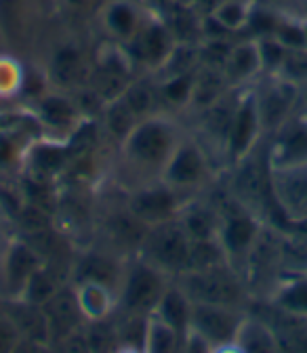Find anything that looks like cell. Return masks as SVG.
Returning <instances> with one entry per match:
<instances>
[{"instance_id":"1","label":"cell","mask_w":307,"mask_h":353,"mask_svg":"<svg viewBox=\"0 0 307 353\" xmlns=\"http://www.w3.org/2000/svg\"><path fill=\"white\" fill-rule=\"evenodd\" d=\"M186 135L181 122L175 120L170 112L141 118L118 143L120 166L124 168V190L128 192L150 181H160L168 158Z\"/></svg>"},{"instance_id":"2","label":"cell","mask_w":307,"mask_h":353,"mask_svg":"<svg viewBox=\"0 0 307 353\" xmlns=\"http://www.w3.org/2000/svg\"><path fill=\"white\" fill-rule=\"evenodd\" d=\"M172 280L175 278H170L166 272H162L143 256L139 254L128 256L124 276L116 294L118 299L116 312L133 314V316H152L164 290Z\"/></svg>"},{"instance_id":"3","label":"cell","mask_w":307,"mask_h":353,"mask_svg":"<svg viewBox=\"0 0 307 353\" xmlns=\"http://www.w3.org/2000/svg\"><path fill=\"white\" fill-rule=\"evenodd\" d=\"M212 174H215L212 160L202 139L194 135H186L177 145V150L168 158L160 181H164L172 190L186 194L188 198H194L200 196V192L210 185Z\"/></svg>"},{"instance_id":"4","label":"cell","mask_w":307,"mask_h":353,"mask_svg":"<svg viewBox=\"0 0 307 353\" xmlns=\"http://www.w3.org/2000/svg\"><path fill=\"white\" fill-rule=\"evenodd\" d=\"M190 246L192 240L177 216L148 228L137 254L166 272L170 278H177L188 268Z\"/></svg>"},{"instance_id":"5","label":"cell","mask_w":307,"mask_h":353,"mask_svg":"<svg viewBox=\"0 0 307 353\" xmlns=\"http://www.w3.org/2000/svg\"><path fill=\"white\" fill-rule=\"evenodd\" d=\"M28 114L42 135L61 141H68L86 120H91L84 116L72 93L59 91L53 86L30 101Z\"/></svg>"},{"instance_id":"6","label":"cell","mask_w":307,"mask_h":353,"mask_svg":"<svg viewBox=\"0 0 307 353\" xmlns=\"http://www.w3.org/2000/svg\"><path fill=\"white\" fill-rule=\"evenodd\" d=\"M175 280L184 286V290L192 296V301L242 307L244 282L240 272L232 263L217 265V268L200 270V272H184Z\"/></svg>"},{"instance_id":"7","label":"cell","mask_w":307,"mask_h":353,"mask_svg":"<svg viewBox=\"0 0 307 353\" xmlns=\"http://www.w3.org/2000/svg\"><path fill=\"white\" fill-rule=\"evenodd\" d=\"M270 194L293 225H307V158L270 164Z\"/></svg>"},{"instance_id":"8","label":"cell","mask_w":307,"mask_h":353,"mask_svg":"<svg viewBox=\"0 0 307 353\" xmlns=\"http://www.w3.org/2000/svg\"><path fill=\"white\" fill-rule=\"evenodd\" d=\"M221 210V225H219V242H221L230 263L238 270L240 263H246L248 254L252 252L255 244L263 234V221L257 212L244 208L232 198V206Z\"/></svg>"},{"instance_id":"9","label":"cell","mask_w":307,"mask_h":353,"mask_svg":"<svg viewBox=\"0 0 307 353\" xmlns=\"http://www.w3.org/2000/svg\"><path fill=\"white\" fill-rule=\"evenodd\" d=\"M126 206L133 212L143 225L152 228L164 221L177 219L190 200L186 194L172 190L164 181H150L143 185H137L124 194Z\"/></svg>"},{"instance_id":"10","label":"cell","mask_w":307,"mask_h":353,"mask_svg":"<svg viewBox=\"0 0 307 353\" xmlns=\"http://www.w3.org/2000/svg\"><path fill=\"white\" fill-rule=\"evenodd\" d=\"M263 132H266V128H263L257 93H255V88L246 86L238 95L234 118H232L228 139L224 145V158L228 160V164L232 166V164L244 160L246 156L255 154V148H257Z\"/></svg>"},{"instance_id":"11","label":"cell","mask_w":307,"mask_h":353,"mask_svg":"<svg viewBox=\"0 0 307 353\" xmlns=\"http://www.w3.org/2000/svg\"><path fill=\"white\" fill-rule=\"evenodd\" d=\"M175 44H177V40H175L162 15L150 11L139 32L128 42H124V47L130 59L135 61L137 70L158 74L166 63L170 51L175 49Z\"/></svg>"},{"instance_id":"12","label":"cell","mask_w":307,"mask_h":353,"mask_svg":"<svg viewBox=\"0 0 307 353\" xmlns=\"http://www.w3.org/2000/svg\"><path fill=\"white\" fill-rule=\"evenodd\" d=\"M47 261L30 238L13 236L0 268V301H15L26 288L32 274Z\"/></svg>"},{"instance_id":"13","label":"cell","mask_w":307,"mask_h":353,"mask_svg":"<svg viewBox=\"0 0 307 353\" xmlns=\"http://www.w3.org/2000/svg\"><path fill=\"white\" fill-rule=\"evenodd\" d=\"M244 318H246V312L242 307L194 301L190 328L206 336L212 343L215 351H226L234 347L238 328Z\"/></svg>"},{"instance_id":"14","label":"cell","mask_w":307,"mask_h":353,"mask_svg":"<svg viewBox=\"0 0 307 353\" xmlns=\"http://www.w3.org/2000/svg\"><path fill=\"white\" fill-rule=\"evenodd\" d=\"M126 261L128 256H122L112 248H84L72 261L70 284L97 282L118 294Z\"/></svg>"},{"instance_id":"15","label":"cell","mask_w":307,"mask_h":353,"mask_svg":"<svg viewBox=\"0 0 307 353\" xmlns=\"http://www.w3.org/2000/svg\"><path fill=\"white\" fill-rule=\"evenodd\" d=\"M93 61H89L84 49L76 42H61L49 55L45 65L49 84L59 91L74 93L80 86L89 82Z\"/></svg>"},{"instance_id":"16","label":"cell","mask_w":307,"mask_h":353,"mask_svg":"<svg viewBox=\"0 0 307 353\" xmlns=\"http://www.w3.org/2000/svg\"><path fill=\"white\" fill-rule=\"evenodd\" d=\"M268 84L263 88H255L257 103L266 130H278L284 122L290 120L295 101L301 95V86L280 78V76H266Z\"/></svg>"},{"instance_id":"17","label":"cell","mask_w":307,"mask_h":353,"mask_svg":"<svg viewBox=\"0 0 307 353\" xmlns=\"http://www.w3.org/2000/svg\"><path fill=\"white\" fill-rule=\"evenodd\" d=\"M42 314L47 318L51 343H63L66 339L78 334L86 324V318L80 312L74 286L70 282L68 286H61V290L49 303L42 305Z\"/></svg>"},{"instance_id":"18","label":"cell","mask_w":307,"mask_h":353,"mask_svg":"<svg viewBox=\"0 0 307 353\" xmlns=\"http://www.w3.org/2000/svg\"><path fill=\"white\" fill-rule=\"evenodd\" d=\"M232 168H234L232 183H230L232 198L244 208L259 214L263 194H266V188H270V174L268 172L261 174V168L252 160V154L232 164Z\"/></svg>"},{"instance_id":"19","label":"cell","mask_w":307,"mask_h":353,"mask_svg":"<svg viewBox=\"0 0 307 353\" xmlns=\"http://www.w3.org/2000/svg\"><path fill=\"white\" fill-rule=\"evenodd\" d=\"M150 11L135 0H110L101 11V26L116 42H128L143 26Z\"/></svg>"},{"instance_id":"20","label":"cell","mask_w":307,"mask_h":353,"mask_svg":"<svg viewBox=\"0 0 307 353\" xmlns=\"http://www.w3.org/2000/svg\"><path fill=\"white\" fill-rule=\"evenodd\" d=\"M270 303L282 314L307 320V272H288L272 288Z\"/></svg>"},{"instance_id":"21","label":"cell","mask_w":307,"mask_h":353,"mask_svg":"<svg viewBox=\"0 0 307 353\" xmlns=\"http://www.w3.org/2000/svg\"><path fill=\"white\" fill-rule=\"evenodd\" d=\"M224 72L232 86H248L263 76L257 38H246L232 44V51L224 63Z\"/></svg>"},{"instance_id":"22","label":"cell","mask_w":307,"mask_h":353,"mask_svg":"<svg viewBox=\"0 0 307 353\" xmlns=\"http://www.w3.org/2000/svg\"><path fill=\"white\" fill-rule=\"evenodd\" d=\"M179 221L190 240H215L219 236V225H221V210L217 204L194 196L186 202Z\"/></svg>"},{"instance_id":"23","label":"cell","mask_w":307,"mask_h":353,"mask_svg":"<svg viewBox=\"0 0 307 353\" xmlns=\"http://www.w3.org/2000/svg\"><path fill=\"white\" fill-rule=\"evenodd\" d=\"M122 101L130 108L139 120L148 118L158 112H166L160 99V88H158V78L156 74L143 72L137 74L130 84L126 86V91L122 93Z\"/></svg>"},{"instance_id":"24","label":"cell","mask_w":307,"mask_h":353,"mask_svg":"<svg viewBox=\"0 0 307 353\" xmlns=\"http://www.w3.org/2000/svg\"><path fill=\"white\" fill-rule=\"evenodd\" d=\"M192 309H194L192 296L184 290V286L177 280H172L164 290L154 316L166 322L168 326H172L177 332L186 334L192 324Z\"/></svg>"},{"instance_id":"25","label":"cell","mask_w":307,"mask_h":353,"mask_svg":"<svg viewBox=\"0 0 307 353\" xmlns=\"http://www.w3.org/2000/svg\"><path fill=\"white\" fill-rule=\"evenodd\" d=\"M72 286H74L80 312L84 314L86 322L106 320V318L114 316L116 307H118V299L112 288L97 284V282H78Z\"/></svg>"},{"instance_id":"26","label":"cell","mask_w":307,"mask_h":353,"mask_svg":"<svg viewBox=\"0 0 307 353\" xmlns=\"http://www.w3.org/2000/svg\"><path fill=\"white\" fill-rule=\"evenodd\" d=\"M280 349V336L276 330L266 322L246 314L242 320L232 351H246V353H274Z\"/></svg>"},{"instance_id":"27","label":"cell","mask_w":307,"mask_h":353,"mask_svg":"<svg viewBox=\"0 0 307 353\" xmlns=\"http://www.w3.org/2000/svg\"><path fill=\"white\" fill-rule=\"evenodd\" d=\"M232 84L221 68H212V65H200L196 72V84H194V95L190 110L200 112L215 101L221 99L226 93L232 91Z\"/></svg>"},{"instance_id":"28","label":"cell","mask_w":307,"mask_h":353,"mask_svg":"<svg viewBox=\"0 0 307 353\" xmlns=\"http://www.w3.org/2000/svg\"><path fill=\"white\" fill-rule=\"evenodd\" d=\"M160 15L166 21V26L170 28L177 42H200L202 40L204 17L190 3H175V0H168L166 9Z\"/></svg>"},{"instance_id":"29","label":"cell","mask_w":307,"mask_h":353,"mask_svg":"<svg viewBox=\"0 0 307 353\" xmlns=\"http://www.w3.org/2000/svg\"><path fill=\"white\" fill-rule=\"evenodd\" d=\"M196 72H184V74H170V76H156L160 99L166 112L170 110H190L194 84H196Z\"/></svg>"},{"instance_id":"30","label":"cell","mask_w":307,"mask_h":353,"mask_svg":"<svg viewBox=\"0 0 307 353\" xmlns=\"http://www.w3.org/2000/svg\"><path fill=\"white\" fill-rule=\"evenodd\" d=\"M61 280L57 276V272H53V268L49 263H45L42 268H38L32 278L28 280L26 288L21 290L19 299L15 301H21V303H28L32 307H42L45 303H49L59 290H61Z\"/></svg>"},{"instance_id":"31","label":"cell","mask_w":307,"mask_h":353,"mask_svg":"<svg viewBox=\"0 0 307 353\" xmlns=\"http://www.w3.org/2000/svg\"><path fill=\"white\" fill-rule=\"evenodd\" d=\"M181 343H184L181 332H177L154 314L148 318L146 347H143L146 353H177L181 351Z\"/></svg>"},{"instance_id":"32","label":"cell","mask_w":307,"mask_h":353,"mask_svg":"<svg viewBox=\"0 0 307 353\" xmlns=\"http://www.w3.org/2000/svg\"><path fill=\"white\" fill-rule=\"evenodd\" d=\"M99 120H101V124H103V128H106L108 135H110L112 139H118V143L128 135L130 128H133V126L139 122V118H137L133 112H130V108L122 101V97L110 101V103L103 108Z\"/></svg>"},{"instance_id":"33","label":"cell","mask_w":307,"mask_h":353,"mask_svg":"<svg viewBox=\"0 0 307 353\" xmlns=\"http://www.w3.org/2000/svg\"><path fill=\"white\" fill-rule=\"evenodd\" d=\"M226 263H230V259H228L221 242H219V238H215V240H192L186 272L210 270V268L226 265Z\"/></svg>"},{"instance_id":"34","label":"cell","mask_w":307,"mask_h":353,"mask_svg":"<svg viewBox=\"0 0 307 353\" xmlns=\"http://www.w3.org/2000/svg\"><path fill=\"white\" fill-rule=\"evenodd\" d=\"M32 0H0V32L7 38H21L28 26Z\"/></svg>"},{"instance_id":"35","label":"cell","mask_w":307,"mask_h":353,"mask_svg":"<svg viewBox=\"0 0 307 353\" xmlns=\"http://www.w3.org/2000/svg\"><path fill=\"white\" fill-rule=\"evenodd\" d=\"M202 65L200 59V42H177L170 51L166 63L156 76H170V74H184L198 70Z\"/></svg>"},{"instance_id":"36","label":"cell","mask_w":307,"mask_h":353,"mask_svg":"<svg viewBox=\"0 0 307 353\" xmlns=\"http://www.w3.org/2000/svg\"><path fill=\"white\" fill-rule=\"evenodd\" d=\"M250 9H252V0H224V3L212 11V17L228 32L238 34L246 30Z\"/></svg>"},{"instance_id":"37","label":"cell","mask_w":307,"mask_h":353,"mask_svg":"<svg viewBox=\"0 0 307 353\" xmlns=\"http://www.w3.org/2000/svg\"><path fill=\"white\" fill-rule=\"evenodd\" d=\"M23 78L26 68L17 59L0 55V99H11L19 95L23 88Z\"/></svg>"},{"instance_id":"38","label":"cell","mask_w":307,"mask_h":353,"mask_svg":"<svg viewBox=\"0 0 307 353\" xmlns=\"http://www.w3.org/2000/svg\"><path fill=\"white\" fill-rule=\"evenodd\" d=\"M259 44V57H261V70L263 76H278L288 49L284 47L282 42H278L274 36H263L257 38Z\"/></svg>"},{"instance_id":"39","label":"cell","mask_w":307,"mask_h":353,"mask_svg":"<svg viewBox=\"0 0 307 353\" xmlns=\"http://www.w3.org/2000/svg\"><path fill=\"white\" fill-rule=\"evenodd\" d=\"M280 15L282 13L270 9V7H263V5L252 3L250 17H248V23H246V32H250V38L274 36L276 26L280 21Z\"/></svg>"},{"instance_id":"40","label":"cell","mask_w":307,"mask_h":353,"mask_svg":"<svg viewBox=\"0 0 307 353\" xmlns=\"http://www.w3.org/2000/svg\"><path fill=\"white\" fill-rule=\"evenodd\" d=\"M274 38L282 42L288 51L293 49H305V30H303V17H290L280 15V21L276 26Z\"/></svg>"},{"instance_id":"41","label":"cell","mask_w":307,"mask_h":353,"mask_svg":"<svg viewBox=\"0 0 307 353\" xmlns=\"http://www.w3.org/2000/svg\"><path fill=\"white\" fill-rule=\"evenodd\" d=\"M278 76L297 84V86H303L307 82V49L288 51Z\"/></svg>"},{"instance_id":"42","label":"cell","mask_w":307,"mask_h":353,"mask_svg":"<svg viewBox=\"0 0 307 353\" xmlns=\"http://www.w3.org/2000/svg\"><path fill=\"white\" fill-rule=\"evenodd\" d=\"M21 339L23 336H21L15 320L7 314V309H0V353L17 351Z\"/></svg>"},{"instance_id":"43","label":"cell","mask_w":307,"mask_h":353,"mask_svg":"<svg viewBox=\"0 0 307 353\" xmlns=\"http://www.w3.org/2000/svg\"><path fill=\"white\" fill-rule=\"evenodd\" d=\"M13 236H15V219H13V212L3 202V198H0V268H3V259H5L7 246L13 240Z\"/></svg>"},{"instance_id":"44","label":"cell","mask_w":307,"mask_h":353,"mask_svg":"<svg viewBox=\"0 0 307 353\" xmlns=\"http://www.w3.org/2000/svg\"><path fill=\"white\" fill-rule=\"evenodd\" d=\"M181 351H184V353H210V351H215V347H212V343H210L206 336H202L198 330L188 328V332L184 334Z\"/></svg>"},{"instance_id":"45","label":"cell","mask_w":307,"mask_h":353,"mask_svg":"<svg viewBox=\"0 0 307 353\" xmlns=\"http://www.w3.org/2000/svg\"><path fill=\"white\" fill-rule=\"evenodd\" d=\"M224 3V0H192V7L202 15V17H206V15H212V11L219 7V5H221Z\"/></svg>"},{"instance_id":"46","label":"cell","mask_w":307,"mask_h":353,"mask_svg":"<svg viewBox=\"0 0 307 353\" xmlns=\"http://www.w3.org/2000/svg\"><path fill=\"white\" fill-rule=\"evenodd\" d=\"M63 3L70 7V9H76V11H82V9H89L95 0H63Z\"/></svg>"},{"instance_id":"47","label":"cell","mask_w":307,"mask_h":353,"mask_svg":"<svg viewBox=\"0 0 307 353\" xmlns=\"http://www.w3.org/2000/svg\"><path fill=\"white\" fill-rule=\"evenodd\" d=\"M303 30H305V49H307V17H303Z\"/></svg>"},{"instance_id":"48","label":"cell","mask_w":307,"mask_h":353,"mask_svg":"<svg viewBox=\"0 0 307 353\" xmlns=\"http://www.w3.org/2000/svg\"><path fill=\"white\" fill-rule=\"evenodd\" d=\"M301 17H307V0H303V13H301Z\"/></svg>"},{"instance_id":"49","label":"cell","mask_w":307,"mask_h":353,"mask_svg":"<svg viewBox=\"0 0 307 353\" xmlns=\"http://www.w3.org/2000/svg\"><path fill=\"white\" fill-rule=\"evenodd\" d=\"M301 93H303V95H305V97H307V82H305V84H303V86H301Z\"/></svg>"},{"instance_id":"50","label":"cell","mask_w":307,"mask_h":353,"mask_svg":"<svg viewBox=\"0 0 307 353\" xmlns=\"http://www.w3.org/2000/svg\"><path fill=\"white\" fill-rule=\"evenodd\" d=\"M175 3H192V0H175Z\"/></svg>"}]
</instances>
